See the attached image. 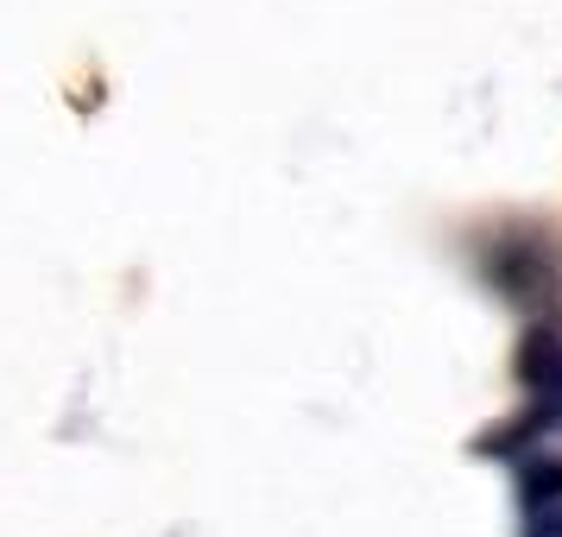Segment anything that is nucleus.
I'll list each match as a JSON object with an SVG mask.
<instances>
[{
    "label": "nucleus",
    "instance_id": "obj_2",
    "mask_svg": "<svg viewBox=\"0 0 562 537\" xmlns=\"http://www.w3.org/2000/svg\"><path fill=\"white\" fill-rule=\"evenodd\" d=\"M557 493H562V468H557V461H537V468H525V500H531V506H550Z\"/></svg>",
    "mask_w": 562,
    "mask_h": 537
},
{
    "label": "nucleus",
    "instance_id": "obj_3",
    "mask_svg": "<svg viewBox=\"0 0 562 537\" xmlns=\"http://www.w3.org/2000/svg\"><path fill=\"white\" fill-rule=\"evenodd\" d=\"M531 537H562V518L557 525H531Z\"/></svg>",
    "mask_w": 562,
    "mask_h": 537
},
{
    "label": "nucleus",
    "instance_id": "obj_1",
    "mask_svg": "<svg viewBox=\"0 0 562 537\" xmlns=\"http://www.w3.org/2000/svg\"><path fill=\"white\" fill-rule=\"evenodd\" d=\"M518 373H525V385H537V392H562V342L557 335H531L525 355H518Z\"/></svg>",
    "mask_w": 562,
    "mask_h": 537
}]
</instances>
